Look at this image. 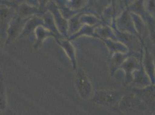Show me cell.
Masks as SVG:
<instances>
[{"label":"cell","instance_id":"obj_1","mask_svg":"<svg viewBox=\"0 0 155 115\" xmlns=\"http://www.w3.org/2000/svg\"><path fill=\"white\" fill-rule=\"evenodd\" d=\"M15 14V8L0 5V39L5 43L9 23Z\"/></svg>","mask_w":155,"mask_h":115},{"label":"cell","instance_id":"obj_2","mask_svg":"<svg viewBox=\"0 0 155 115\" xmlns=\"http://www.w3.org/2000/svg\"><path fill=\"white\" fill-rule=\"evenodd\" d=\"M26 20V19L20 17L15 13L9 25L5 45H10L18 39L27 21Z\"/></svg>","mask_w":155,"mask_h":115},{"label":"cell","instance_id":"obj_3","mask_svg":"<svg viewBox=\"0 0 155 115\" xmlns=\"http://www.w3.org/2000/svg\"><path fill=\"white\" fill-rule=\"evenodd\" d=\"M76 83L81 95L86 97L90 93L91 86L84 73L79 72L78 74Z\"/></svg>","mask_w":155,"mask_h":115},{"label":"cell","instance_id":"obj_4","mask_svg":"<svg viewBox=\"0 0 155 115\" xmlns=\"http://www.w3.org/2000/svg\"><path fill=\"white\" fill-rule=\"evenodd\" d=\"M96 100L104 105H112L116 100V94L113 92H103L97 95Z\"/></svg>","mask_w":155,"mask_h":115},{"label":"cell","instance_id":"obj_5","mask_svg":"<svg viewBox=\"0 0 155 115\" xmlns=\"http://www.w3.org/2000/svg\"><path fill=\"white\" fill-rule=\"evenodd\" d=\"M35 12V9L25 3H20L15 8V13L21 18L26 19Z\"/></svg>","mask_w":155,"mask_h":115},{"label":"cell","instance_id":"obj_6","mask_svg":"<svg viewBox=\"0 0 155 115\" xmlns=\"http://www.w3.org/2000/svg\"><path fill=\"white\" fill-rule=\"evenodd\" d=\"M39 23L40 21L35 18L28 20V21H27L18 39L23 38L28 35L32 32L33 29L35 27V26L39 24Z\"/></svg>","mask_w":155,"mask_h":115},{"label":"cell","instance_id":"obj_7","mask_svg":"<svg viewBox=\"0 0 155 115\" xmlns=\"http://www.w3.org/2000/svg\"><path fill=\"white\" fill-rule=\"evenodd\" d=\"M7 107V93L5 87L1 79H0V112L4 111Z\"/></svg>","mask_w":155,"mask_h":115},{"label":"cell","instance_id":"obj_8","mask_svg":"<svg viewBox=\"0 0 155 115\" xmlns=\"http://www.w3.org/2000/svg\"><path fill=\"white\" fill-rule=\"evenodd\" d=\"M18 2H19V1L0 0V5H6L9 6V7H13V8H16L20 4Z\"/></svg>","mask_w":155,"mask_h":115},{"label":"cell","instance_id":"obj_9","mask_svg":"<svg viewBox=\"0 0 155 115\" xmlns=\"http://www.w3.org/2000/svg\"><path fill=\"white\" fill-rule=\"evenodd\" d=\"M4 44H5L1 39H0V50L2 48V47H3V45Z\"/></svg>","mask_w":155,"mask_h":115}]
</instances>
